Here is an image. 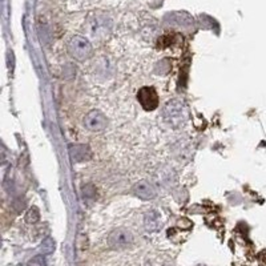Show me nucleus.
Masks as SVG:
<instances>
[{"label":"nucleus","mask_w":266,"mask_h":266,"mask_svg":"<svg viewBox=\"0 0 266 266\" xmlns=\"http://www.w3.org/2000/svg\"><path fill=\"white\" fill-rule=\"evenodd\" d=\"M162 120L168 127L178 128L185 122V109L182 103L178 100H171L162 108Z\"/></svg>","instance_id":"1"},{"label":"nucleus","mask_w":266,"mask_h":266,"mask_svg":"<svg viewBox=\"0 0 266 266\" xmlns=\"http://www.w3.org/2000/svg\"><path fill=\"white\" fill-rule=\"evenodd\" d=\"M68 52L73 59L79 62H86L88 60L93 53L92 44L89 43V40L83 36H73L68 42Z\"/></svg>","instance_id":"2"},{"label":"nucleus","mask_w":266,"mask_h":266,"mask_svg":"<svg viewBox=\"0 0 266 266\" xmlns=\"http://www.w3.org/2000/svg\"><path fill=\"white\" fill-rule=\"evenodd\" d=\"M137 100L145 111H155L158 107V95L152 87H142L137 93Z\"/></svg>","instance_id":"3"},{"label":"nucleus","mask_w":266,"mask_h":266,"mask_svg":"<svg viewBox=\"0 0 266 266\" xmlns=\"http://www.w3.org/2000/svg\"><path fill=\"white\" fill-rule=\"evenodd\" d=\"M107 124H108V120H107L106 115L100 111H91L84 117V127L89 131H103L107 128Z\"/></svg>","instance_id":"4"},{"label":"nucleus","mask_w":266,"mask_h":266,"mask_svg":"<svg viewBox=\"0 0 266 266\" xmlns=\"http://www.w3.org/2000/svg\"><path fill=\"white\" fill-rule=\"evenodd\" d=\"M132 242H133V237L128 230L125 229L113 230L108 237L109 247L113 248V249H122V248L131 245Z\"/></svg>","instance_id":"5"},{"label":"nucleus","mask_w":266,"mask_h":266,"mask_svg":"<svg viewBox=\"0 0 266 266\" xmlns=\"http://www.w3.org/2000/svg\"><path fill=\"white\" fill-rule=\"evenodd\" d=\"M135 194L141 200H152V198H155L156 191L152 184L147 181H140L135 185Z\"/></svg>","instance_id":"6"},{"label":"nucleus","mask_w":266,"mask_h":266,"mask_svg":"<svg viewBox=\"0 0 266 266\" xmlns=\"http://www.w3.org/2000/svg\"><path fill=\"white\" fill-rule=\"evenodd\" d=\"M69 153L72 156L73 161H77V162L89 160L92 156V152L87 145H73L69 148Z\"/></svg>","instance_id":"7"},{"label":"nucleus","mask_w":266,"mask_h":266,"mask_svg":"<svg viewBox=\"0 0 266 266\" xmlns=\"http://www.w3.org/2000/svg\"><path fill=\"white\" fill-rule=\"evenodd\" d=\"M145 228L148 232H156L161 228V218L158 212L152 211L145 216Z\"/></svg>","instance_id":"8"},{"label":"nucleus","mask_w":266,"mask_h":266,"mask_svg":"<svg viewBox=\"0 0 266 266\" xmlns=\"http://www.w3.org/2000/svg\"><path fill=\"white\" fill-rule=\"evenodd\" d=\"M28 266H46V261H44L43 256L33 257L32 260L28 261Z\"/></svg>","instance_id":"9"},{"label":"nucleus","mask_w":266,"mask_h":266,"mask_svg":"<svg viewBox=\"0 0 266 266\" xmlns=\"http://www.w3.org/2000/svg\"><path fill=\"white\" fill-rule=\"evenodd\" d=\"M53 249H55V245H53V242L51 238H48V240L44 241L43 250L46 252V253H51V252H53Z\"/></svg>","instance_id":"10"},{"label":"nucleus","mask_w":266,"mask_h":266,"mask_svg":"<svg viewBox=\"0 0 266 266\" xmlns=\"http://www.w3.org/2000/svg\"><path fill=\"white\" fill-rule=\"evenodd\" d=\"M33 213V209L32 211L28 212V214H27V220H28V222H36L37 220H39V214H37V211L35 212V214Z\"/></svg>","instance_id":"11"}]
</instances>
